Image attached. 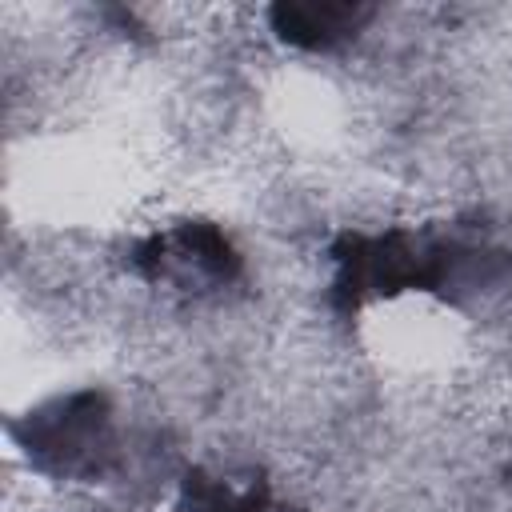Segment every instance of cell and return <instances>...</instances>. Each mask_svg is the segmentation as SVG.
I'll return each instance as SVG.
<instances>
[{"label": "cell", "instance_id": "obj_2", "mask_svg": "<svg viewBox=\"0 0 512 512\" xmlns=\"http://www.w3.org/2000/svg\"><path fill=\"white\" fill-rule=\"evenodd\" d=\"M268 116L280 128V136L296 148H324L344 132L340 88L328 76L304 72V68H292L272 84Z\"/></svg>", "mask_w": 512, "mask_h": 512}, {"label": "cell", "instance_id": "obj_1", "mask_svg": "<svg viewBox=\"0 0 512 512\" xmlns=\"http://www.w3.org/2000/svg\"><path fill=\"white\" fill-rule=\"evenodd\" d=\"M356 344L392 380H448L472 344L460 308L428 288H396L372 300L356 320Z\"/></svg>", "mask_w": 512, "mask_h": 512}]
</instances>
